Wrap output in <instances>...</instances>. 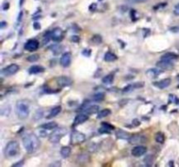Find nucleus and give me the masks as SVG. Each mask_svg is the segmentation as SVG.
<instances>
[{
    "label": "nucleus",
    "mask_w": 179,
    "mask_h": 167,
    "mask_svg": "<svg viewBox=\"0 0 179 167\" xmlns=\"http://www.w3.org/2000/svg\"><path fill=\"white\" fill-rule=\"evenodd\" d=\"M19 70V66L16 65V64H12V65H10V66H6L5 68H4L2 70V74L5 77L12 76L15 73H17Z\"/></svg>",
    "instance_id": "nucleus-6"
},
{
    "label": "nucleus",
    "mask_w": 179,
    "mask_h": 167,
    "mask_svg": "<svg viewBox=\"0 0 179 167\" xmlns=\"http://www.w3.org/2000/svg\"><path fill=\"white\" fill-rule=\"evenodd\" d=\"M114 81V76L113 75H107L102 78V83L105 85H111Z\"/></svg>",
    "instance_id": "nucleus-28"
},
{
    "label": "nucleus",
    "mask_w": 179,
    "mask_h": 167,
    "mask_svg": "<svg viewBox=\"0 0 179 167\" xmlns=\"http://www.w3.org/2000/svg\"><path fill=\"white\" fill-rule=\"evenodd\" d=\"M45 71V68L40 66H33L30 67L29 69V73L30 74H38V73H41Z\"/></svg>",
    "instance_id": "nucleus-19"
},
{
    "label": "nucleus",
    "mask_w": 179,
    "mask_h": 167,
    "mask_svg": "<svg viewBox=\"0 0 179 167\" xmlns=\"http://www.w3.org/2000/svg\"><path fill=\"white\" fill-rule=\"evenodd\" d=\"M66 133H67V129L66 128H58L50 135L49 140L53 144L59 143L60 141V138L66 135Z\"/></svg>",
    "instance_id": "nucleus-4"
},
{
    "label": "nucleus",
    "mask_w": 179,
    "mask_h": 167,
    "mask_svg": "<svg viewBox=\"0 0 179 167\" xmlns=\"http://www.w3.org/2000/svg\"><path fill=\"white\" fill-rule=\"evenodd\" d=\"M156 66H158L160 69L162 70H169L173 67V64L171 61H167V60H161L159 61L158 63L156 64Z\"/></svg>",
    "instance_id": "nucleus-15"
},
{
    "label": "nucleus",
    "mask_w": 179,
    "mask_h": 167,
    "mask_svg": "<svg viewBox=\"0 0 179 167\" xmlns=\"http://www.w3.org/2000/svg\"><path fill=\"white\" fill-rule=\"evenodd\" d=\"M86 136L80 132L73 131L71 134V144L72 145H79L85 141Z\"/></svg>",
    "instance_id": "nucleus-5"
},
{
    "label": "nucleus",
    "mask_w": 179,
    "mask_h": 167,
    "mask_svg": "<svg viewBox=\"0 0 179 167\" xmlns=\"http://www.w3.org/2000/svg\"><path fill=\"white\" fill-rule=\"evenodd\" d=\"M58 85L60 87H67V86H70L73 84V80L67 76H61L59 77L56 79Z\"/></svg>",
    "instance_id": "nucleus-10"
},
{
    "label": "nucleus",
    "mask_w": 179,
    "mask_h": 167,
    "mask_svg": "<svg viewBox=\"0 0 179 167\" xmlns=\"http://www.w3.org/2000/svg\"><path fill=\"white\" fill-rule=\"evenodd\" d=\"M41 128L46 129V130H52L57 128V123L55 122H50V123H46L41 125Z\"/></svg>",
    "instance_id": "nucleus-26"
},
{
    "label": "nucleus",
    "mask_w": 179,
    "mask_h": 167,
    "mask_svg": "<svg viewBox=\"0 0 179 167\" xmlns=\"http://www.w3.org/2000/svg\"><path fill=\"white\" fill-rule=\"evenodd\" d=\"M50 50L53 52V54L58 55V54H60V53L61 52L62 46H59V45H54V46H52L50 47Z\"/></svg>",
    "instance_id": "nucleus-27"
},
{
    "label": "nucleus",
    "mask_w": 179,
    "mask_h": 167,
    "mask_svg": "<svg viewBox=\"0 0 179 167\" xmlns=\"http://www.w3.org/2000/svg\"><path fill=\"white\" fill-rule=\"evenodd\" d=\"M102 127H104V128L107 129V130H110V131L114 130V126H112V125H109V124H107V123H102Z\"/></svg>",
    "instance_id": "nucleus-36"
},
{
    "label": "nucleus",
    "mask_w": 179,
    "mask_h": 167,
    "mask_svg": "<svg viewBox=\"0 0 179 167\" xmlns=\"http://www.w3.org/2000/svg\"><path fill=\"white\" fill-rule=\"evenodd\" d=\"M52 39L55 42H60L64 38V32L60 28H55L54 30L51 31Z\"/></svg>",
    "instance_id": "nucleus-9"
},
{
    "label": "nucleus",
    "mask_w": 179,
    "mask_h": 167,
    "mask_svg": "<svg viewBox=\"0 0 179 167\" xmlns=\"http://www.w3.org/2000/svg\"><path fill=\"white\" fill-rule=\"evenodd\" d=\"M143 83H135L132 85H128V86H126L125 88H123V92H129V91H134L135 89H137L140 87H143Z\"/></svg>",
    "instance_id": "nucleus-17"
},
{
    "label": "nucleus",
    "mask_w": 179,
    "mask_h": 167,
    "mask_svg": "<svg viewBox=\"0 0 179 167\" xmlns=\"http://www.w3.org/2000/svg\"><path fill=\"white\" fill-rule=\"evenodd\" d=\"M111 113V111L109 109H104V110H102L98 112L97 114V118H103V117H106L108 115H110Z\"/></svg>",
    "instance_id": "nucleus-25"
},
{
    "label": "nucleus",
    "mask_w": 179,
    "mask_h": 167,
    "mask_svg": "<svg viewBox=\"0 0 179 167\" xmlns=\"http://www.w3.org/2000/svg\"><path fill=\"white\" fill-rule=\"evenodd\" d=\"M60 154L64 158H67L70 156L71 154V148L69 146H64L62 147L61 150H60Z\"/></svg>",
    "instance_id": "nucleus-23"
},
{
    "label": "nucleus",
    "mask_w": 179,
    "mask_h": 167,
    "mask_svg": "<svg viewBox=\"0 0 179 167\" xmlns=\"http://www.w3.org/2000/svg\"><path fill=\"white\" fill-rule=\"evenodd\" d=\"M153 156H151V155H149V156H147V157L144 158V162L146 163L148 165H152V163H153Z\"/></svg>",
    "instance_id": "nucleus-33"
},
{
    "label": "nucleus",
    "mask_w": 179,
    "mask_h": 167,
    "mask_svg": "<svg viewBox=\"0 0 179 167\" xmlns=\"http://www.w3.org/2000/svg\"><path fill=\"white\" fill-rule=\"evenodd\" d=\"M156 141L157 142V143H160V144L164 143V135L162 133V132H158V133H156Z\"/></svg>",
    "instance_id": "nucleus-32"
},
{
    "label": "nucleus",
    "mask_w": 179,
    "mask_h": 167,
    "mask_svg": "<svg viewBox=\"0 0 179 167\" xmlns=\"http://www.w3.org/2000/svg\"><path fill=\"white\" fill-rule=\"evenodd\" d=\"M116 137L120 139H123V140H128L129 137H131L129 135V133H128L127 132H124L123 130H119L116 132Z\"/></svg>",
    "instance_id": "nucleus-20"
},
{
    "label": "nucleus",
    "mask_w": 179,
    "mask_h": 167,
    "mask_svg": "<svg viewBox=\"0 0 179 167\" xmlns=\"http://www.w3.org/2000/svg\"><path fill=\"white\" fill-rule=\"evenodd\" d=\"M177 58H178V56L175 53H172V52H168V53L162 56V58H161V59H163V60L171 61V62L177 59Z\"/></svg>",
    "instance_id": "nucleus-18"
},
{
    "label": "nucleus",
    "mask_w": 179,
    "mask_h": 167,
    "mask_svg": "<svg viewBox=\"0 0 179 167\" xmlns=\"http://www.w3.org/2000/svg\"><path fill=\"white\" fill-rule=\"evenodd\" d=\"M146 137L141 135V134H135L133 136L129 137L128 139V142L129 144L131 145H140V144H143V143H145L146 142Z\"/></svg>",
    "instance_id": "nucleus-7"
},
{
    "label": "nucleus",
    "mask_w": 179,
    "mask_h": 167,
    "mask_svg": "<svg viewBox=\"0 0 179 167\" xmlns=\"http://www.w3.org/2000/svg\"><path fill=\"white\" fill-rule=\"evenodd\" d=\"M23 145H24L26 152L31 154V153H34L39 149L40 142L39 137H37L35 134L30 133L23 137Z\"/></svg>",
    "instance_id": "nucleus-1"
},
{
    "label": "nucleus",
    "mask_w": 179,
    "mask_h": 167,
    "mask_svg": "<svg viewBox=\"0 0 179 167\" xmlns=\"http://www.w3.org/2000/svg\"><path fill=\"white\" fill-rule=\"evenodd\" d=\"M71 64V53L65 52L60 58V65L63 67H68Z\"/></svg>",
    "instance_id": "nucleus-12"
},
{
    "label": "nucleus",
    "mask_w": 179,
    "mask_h": 167,
    "mask_svg": "<svg viewBox=\"0 0 179 167\" xmlns=\"http://www.w3.org/2000/svg\"><path fill=\"white\" fill-rule=\"evenodd\" d=\"M10 106L8 105H5V106L2 107V109H1V115L2 116H8L9 114H10Z\"/></svg>",
    "instance_id": "nucleus-30"
},
{
    "label": "nucleus",
    "mask_w": 179,
    "mask_h": 167,
    "mask_svg": "<svg viewBox=\"0 0 179 167\" xmlns=\"http://www.w3.org/2000/svg\"><path fill=\"white\" fill-rule=\"evenodd\" d=\"M39 47H40V43L36 39L28 40L25 45V49L28 51H35L36 50L39 49Z\"/></svg>",
    "instance_id": "nucleus-8"
},
{
    "label": "nucleus",
    "mask_w": 179,
    "mask_h": 167,
    "mask_svg": "<svg viewBox=\"0 0 179 167\" xmlns=\"http://www.w3.org/2000/svg\"><path fill=\"white\" fill-rule=\"evenodd\" d=\"M170 83H171V79L170 78H164L163 80L153 83V85L157 87L159 89H164V88L168 87L170 85Z\"/></svg>",
    "instance_id": "nucleus-14"
},
{
    "label": "nucleus",
    "mask_w": 179,
    "mask_h": 167,
    "mask_svg": "<svg viewBox=\"0 0 179 167\" xmlns=\"http://www.w3.org/2000/svg\"><path fill=\"white\" fill-rule=\"evenodd\" d=\"M16 113L20 119H26L30 113V102L21 99L16 103Z\"/></svg>",
    "instance_id": "nucleus-2"
},
{
    "label": "nucleus",
    "mask_w": 179,
    "mask_h": 167,
    "mask_svg": "<svg viewBox=\"0 0 179 167\" xmlns=\"http://www.w3.org/2000/svg\"><path fill=\"white\" fill-rule=\"evenodd\" d=\"M178 79H179V76H178Z\"/></svg>",
    "instance_id": "nucleus-45"
},
{
    "label": "nucleus",
    "mask_w": 179,
    "mask_h": 167,
    "mask_svg": "<svg viewBox=\"0 0 179 167\" xmlns=\"http://www.w3.org/2000/svg\"><path fill=\"white\" fill-rule=\"evenodd\" d=\"M19 152V145L17 141H10L5 148V156L6 157H14Z\"/></svg>",
    "instance_id": "nucleus-3"
},
{
    "label": "nucleus",
    "mask_w": 179,
    "mask_h": 167,
    "mask_svg": "<svg viewBox=\"0 0 179 167\" xmlns=\"http://www.w3.org/2000/svg\"><path fill=\"white\" fill-rule=\"evenodd\" d=\"M39 59H40V56L37 55V54L29 56V57L27 58V60L29 61V62H36V61H38Z\"/></svg>",
    "instance_id": "nucleus-34"
},
{
    "label": "nucleus",
    "mask_w": 179,
    "mask_h": 167,
    "mask_svg": "<svg viewBox=\"0 0 179 167\" xmlns=\"http://www.w3.org/2000/svg\"><path fill=\"white\" fill-rule=\"evenodd\" d=\"M23 1H24V0H20V5L23 4Z\"/></svg>",
    "instance_id": "nucleus-44"
},
{
    "label": "nucleus",
    "mask_w": 179,
    "mask_h": 167,
    "mask_svg": "<svg viewBox=\"0 0 179 167\" xmlns=\"http://www.w3.org/2000/svg\"><path fill=\"white\" fill-rule=\"evenodd\" d=\"M5 26H7V25L5 24V21H2V22H1V28H2V29H4Z\"/></svg>",
    "instance_id": "nucleus-43"
},
{
    "label": "nucleus",
    "mask_w": 179,
    "mask_h": 167,
    "mask_svg": "<svg viewBox=\"0 0 179 167\" xmlns=\"http://www.w3.org/2000/svg\"><path fill=\"white\" fill-rule=\"evenodd\" d=\"M91 42H92L94 45H100L102 42V38L100 35H94L91 38Z\"/></svg>",
    "instance_id": "nucleus-29"
},
{
    "label": "nucleus",
    "mask_w": 179,
    "mask_h": 167,
    "mask_svg": "<svg viewBox=\"0 0 179 167\" xmlns=\"http://www.w3.org/2000/svg\"><path fill=\"white\" fill-rule=\"evenodd\" d=\"M72 40H73V42H74V43H78V42L80 41V38L77 37V36H73V37L72 38Z\"/></svg>",
    "instance_id": "nucleus-41"
},
{
    "label": "nucleus",
    "mask_w": 179,
    "mask_h": 167,
    "mask_svg": "<svg viewBox=\"0 0 179 167\" xmlns=\"http://www.w3.org/2000/svg\"><path fill=\"white\" fill-rule=\"evenodd\" d=\"M147 152V148L143 145H137L132 150V155L135 157H141Z\"/></svg>",
    "instance_id": "nucleus-11"
},
{
    "label": "nucleus",
    "mask_w": 179,
    "mask_h": 167,
    "mask_svg": "<svg viewBox=\"0 0 179 167\" xmlns=\"http://www.w3.org/2000/svg\"><path fill=\"white\" fill-rule=\"evenodd\" d=\"M90 53H91V51H90V50H88V49H85L84 51H82V54H83V55L87 56V57H89Z\"/></svg>",
    "instance_id": "nucleus-39"
},
{
    "label": "nucleus",
    "mask_w": 179,
    "mask_h": 167,
    "mask_svg": "<svg viewBox=\"0 0 179 167\" xmlns=\"http://www.w3.org/2000/svg\"><path fill=\"white\" fill-rule=\"evenodd\" d=\"M128 2L133 3V4H139V3H144L148 0H128Z\"/></svg>",
    "instance_id": "nucleus-37"
},
{
    "label": "nucleus",
    "mask_w": 179,
    "mask_h": 167,
    "mask_svg": "<svg viewBox=\"0 0 179 167\" xmlns=\"http://www.w3.org/2000/svg\"><path fill=\"white\" fill-rule=\"evenodd\" d=\"M33 27H34V29H36V30H40V25L38 22H35L33 24Z\"/></svg>",
    "instance_id": "nucleus-40"
},
{
    "label": "nucleus",
    "mask_w": 179,
    "mask_h": 167,
    "mask_svg": "<svg viewBox=\"0 0 179 167\" xmlns=\"http://www.w3.org/2000/svg\"><path fill=\"white\" fill-rule=\"evenodd\" d=\"M85 111L87 112V114H94L99 112V106L98 105H89L85 109Z\"/></svg>",
    "instance_id": "nucleus-24"
},
{
    "label": "nucleus",
    "mask_w": 179,
    "mask_h": 167,
    "mask_svg": "<svg viewBox=\"0 0 179 167\" xmlns=\"http://www.w3.org/2000/svg\"><path fill=\"white\" fill-rule=\"evenodd\" d=\"M88 119V116L85 113H81L79 115H77L74 118V121H73V126H77L81 124H83L84 122H86Z\"/></svg>",
    "instance_id": "nucleus-13"
},
{
    "label": "nucleus",
    "mask_w": 179,
    "mask_h": 167,
    "mask_svg": "<svg viewBox=\"0 0 179 167\" xmlns=\"http://www.w3.org/2000/svg\"><path fill=\"white\" fill-rule=\"evenodd\" d=\"M61 111V107L60 106H56L54 108H52L50 111V113L48 114L47 118H52V117H55L57 115L60 114V112Z\"/></svg>",
    "instance_id": "nucleus-21"
},
{
    "label": "nucleus",
    "mask_w": 179,
    "mask_h": 167,
    "mask_svg": "<svg viewBox=\"0 0 179 167\" xmlns=\"http://www.w3.org/2000/svg\"><path fill=\"white\" fill-rule=\"evenodd\" d=\"M116 59H117V57L111 51H107L104 56V60L107 61V62H113V61H115Z\"/></svg>",
    "instance_id": "nucleus-22"
},
{
    "label": "nucleus",
    "mask_w": 179,
    "mask_h": 167,
    "mask_svg": "<svg viewBox=\"0 0 179 167\" xmlns=\"http://www.w3.org/2000/svg\"><path fill=\"white\" fill-rule=\"evenodd\" d=\"M43 117V111H38L36 112L35 114H34V117H33V119L34 120H39V119H40L41 117Z\"/></svg>",
    "instance_id": "nucleus-35"
},
{
    "label": "nucleus",
    "mask_w": 179,
    "mask_h": 167,
    "mask_svg": "<svg viewBox=\"0 0 179 167\" xmlns=\"http://www.w3.org/2000/svg\"><path fill=\"white\" fill-rule=\"evenodd\" d=\"M174 14L176 16H179V4H177V5L175 6Z\"/></svg>",
    "instance_id": "nucleus-38"
},
{
    "label": "nucleus",
    "mask_w": 179,
    "mask_h": 167,
    "mask_svg": "<svg viewBox=\"0 0 179 167\" xmlns=\"http://www.w3.org/2000/svg\"><path fill=\"white\" fill-rule=\"evenodd\" d=\"M161 70H158V69H155V68H152V69H148V71H146V75L149 78H155L156 77L161 74Z\"/></svg>",
    "instance_id": "nucleus-16"
},
{
    "label": "nucleus",
    "mask_w": 179,
    "mask_h": 167,
    "mask_svg": "<svg viewBox=\"0 0 179 167\" xmlns=\"http://www.w3.org/2000/svg\"><path fill=\"white\" fill-rule=\"evenodd\" d=\"M104 94L103 93H97V94H95L94 96L93 97V100H94V101L96 102H101L102 101L103 99H104Z\"/></svg>",
    "instance_id": "nucleus-31"
},
{
    "label": "nucleus",
    "mask_w": 179,
    "mask_h": 167,
    "mask_svg": "<svg viewBox=\"0 0 179 167\" xmlns=\"http://www.w3.org/2000/svg\"><path fill=\"white\" fill-rule=\"evenodd\" d=\"M24 165V161H20V162H19V163H17V164H14L12 166L13 167H17V166H22Z\"/></svg>",
    "instance_id": "nucleus-42"
}]
</instances>
